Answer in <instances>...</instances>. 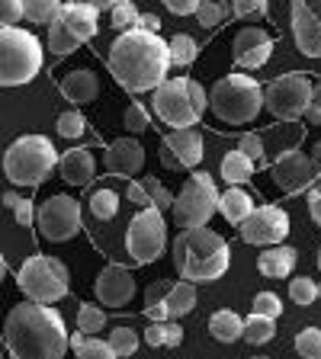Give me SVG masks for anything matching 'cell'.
<instances>
[{
	"mask_svg": "<svg viewBox=\"0 0 321 359\" xmlns=\"http://www.w3.org/2000/svg\"><path fill=\"white\" fill-rule=\"evenodd\" d=\"M22 20V0H0V26H16Z\"/></svg>",
	"mask_w": 321,
	"mask_h": 359,
	"instance_id": "7dc6e473",
	"label": "cell"
},
{
	"mask_svg": "<svg viewBox=\"0 0 321 359\" xmlns=\"http://www.w3.org/2000/svg\"><path fill=\"white\" fill-rule=\"evenodd\" d=\"M318 299H321V283H318Z\"/></svg>",
	"mask_w": 321,
	"mask_h": 359,
	"instance_id": "94428289",
	"label": "cell"
},
{
	"mask_svg": "<svg viewBox=\"0 0 321 359\" xmlns=\"http://www.w3.org/2000/svg\"><path fill=\"white\" fill-rule=\"evenodd\" d=\"M151 321H171V314H167V302H157V305H148L145 308Z\"/></svg>",
	"mask_w": 321,
	"mask_h": 359,
	"instance_id": "db71d44e",
	"label": "cell"
},
{
	"mask_svg": "<svg viewBox=\"0 0 321 359\" xmlns=\"http://www.w3.org/2000/svg\"><path fill=\"white\" fill-rule=\"evenodd\" d=\"M238 151L244 157H251L254 164H263V138L261 135H254V132H244L238 138Z\"/></svg>",
	"mask_w": 321,
	"mask_h": 359,
	"instance_id": "bcb514c9",
	"label": "cell"
},
{
	"mask_svg": "<svg viewBox=\"0 0 321 359\" xmlns=\"http://www.w3.org/2000/svg\"><path fill=\"white\" fill-rule=\"evenodd\" d=\"M296 353L302 359H321V330L318 327H306L296 337Z\"/></svg>",
	"mask_w": 321,
	"mask_h": 359,
	"instance_id": "b9f144b4",
	"label": "cell"
},
{
	"mask_svg": "<svg viewBox=\"0 0 321 359\" xmlns=\"http://www.w3.org/2000/svg\"><path fill=\"white\" fill-rule=\"evenodd\" d=\"M241 327H244V318H238L228 308H222V311H216L209 318V334L216 337L218 344H235L241 337Z\"/></svg>",
	"mask_w": 321,
	"mask_h": 359,
	"instance_id": "4316f807",
	"label": "cell"
},
{
	"mask_svg": "<svg viewBox=\"0 0 321 359\" xmlns=\"http://www.w3.org/2000/svg\"><path fill=\"white\" fill-rule=\"evenodd\" d=\"M289 299L296 302V305H312V302L318 299V283L308 276L289 279Z\"/></svg>",
	"mask_w": 321,
	"mask_h": 359,
	"instance_id": "ab89813d",
	"label": "cell"
},
{
	"mask_svg": "<svg viewBox=\"0 0 321 359\" xmlns=\"http://www.w3.org/2000/svg\"><path fill=\"white\" fill-rule=\"evenodd\" d=\"M4 276H7V260H4V254H0V283H4Z\"/></svg>",
	"mask_w": 321,
	"mask_h": 359,
	"instance_id": "680465c9",
	"label": "cell"
},
{
	"mask_svg": "<svg viewBox=\"0 0 321 359\" xmlns=\"http://www.w3.org/2000/svg\"><path fill=\"white\" fill-rule=\"evenodd\" d=\"M254 359H267V356H254Z\"/></svg>",
	"mask_w": 321,
	"mask_h": 359,
	"instance_id": "6125c7cd",
	"label": "cell"
},
{
	"mask_svg": "<svg viewBox=\"0 0 321 359\" xmlns=\"http://www.w3.org/2000/svg\"><path fill=\"white\" fill-rule=\"evenodd\" d=\"M241 337H244L247 344L263 346V344H270V340L277 337V324H273V318H267V314L251 311V314L244 318V327H241Z\"/></svg>",
	"mask_w": 321,
	"mask_h": 359,
	"instance_id": "83f0119b",
	"label": "cell"
},
{
	"mask_svg": "<svg viewBox=\"0 0 321 359\" xmlns=\"http://www.w3.org/2000/svg\"><path fill=\"white\" fill-rule=\"evenodd\" d=\"M202 161V135L196 128H173L161 138V164L167 170H193Z\"/></svg>",
	"mask_w": 321,
	"mask_h": 359,
	"instance_id": "9a60e30c",
	"label": "cell"
},
{
	"mask_svg": "<svg viewBox=\"0 0 321 359\" xmlns=\"http://www.w3.org/2000/svg\"><path fill=\"white\" fill-rule=\"evenodd\" d=\"M36 224L48 241L65 244V241L77 238V231H81V202L74 196H52V199H45L39 205Z\"/></svg>",
	"mask_w": 321,
	"mask_h": 359,
	"instance_id": "4fadbf2b",
	"label": "cell"
},
{
	"mask_svg": "<svg viewBox=\"0 0 321 359\" xmlns=\"http://www.w3.org/2000/svg\"><path fill=\"white\" fill-rule=\"evenodd\" d=\"M4 340L13 359H65L71 334L58 308L20 302L4 321Z\"/></svg>",
	"mask_w": 321,
	"mask_h": 359,
	"instance_id": "6da1fadb",
	"label": "cell"
},
{
	"mask_svg": "<svg viewBox=\"0 0 321 359\" xmlns=\"http://www.w3.org/2000/svg\"><path fill=\"white\" fill-rule=\"evenodd\" d=\"M235 65L241 71H254V67H263L273 55V39L261 29V26H244L235 36Z\"/></svg>",
	"mask_w": 321,
	"mask_h": 359,
	"instance_id": "d6986e66",
	"label": "cell"
},
{
	"mask_svg": "<svg viewBox=\"0 0 321 359\" xmlns=\"http://www.w3.org/2000/svg\"><path fill=\"white\" fill-rule=\"evenodd\" d=\"M55 128H58L61 138H84V132H87V119H84V112L67 109V112H61L58 116Z\"/></svg>",
	"mask_w": 321,
	"mask_h": 359,
	"instance_id": "8d00e7d4",
	"label": "cell"
},
{
	"mask_svg": "<svg viewBox=\"0 0 321 359\" xmlns=\"http://www.w3.org/2000/svg\"><path fill=\"white\" fill-rule=\"evenodd\" d=\"M218 212H222V218L228 224H241L247 215H251V212H254V199H251L244 189L232 187L228 193L218 196Z\"/></svg>",
	"mask_w": 321,
	"mask_h": 359,
	"instance_id": "cb8c5ba5",
	"label": "cell"
},
{
	"mask_svg": "<svg viewBox=\"0 0 321 359\" xmlns=\"http://www.w3.org/2000/svg\"><path fill=\"white\" fill-rule=\"evenodd\" d=\"M173 222L177 228H206L209 218L218 212V189L216 180L209 177L206 170H196L183 180L180 193L173 196Z\"/></svg>",
	"mask_w": 321,
	"mask_h": 359,
	"instance_id": "9c48e42d",
	"label": "cell"
},
{
	"mask_svg": "<svg viewBox=\"0 0 321 359\" xmlns=\"http://www.w3.org/2000/svg\"><path fill=\"white\" fill-rule=\"evenodd\" d=\"M61 97L67 100V103H93V100L100 97V77L90 71V67H81V71H71V74L61 81Z\"/></svg>",
	"mask_w": 321,
	"mask_h": 359,
	"instance_id": "7402d4cb",
	"label": "cell"
},
{
	"mask_svg": "<svg viewBox=\"0 0 321 359\" xmlns=\"http://www.w3.org/2000/svg\"><path fill=\"white\" fill-rule=\"evenodd\" d=\"M296 260H299V254H296L292 247L277 244V247H267V250L257 257V269L270 279H289V273L296 269Z\"/></svg>",
	"mask_w": 321,
	"mask_h": 359,
	"instance_id": "603a6c76",
	"label": "cell"
},
{
	"mask_svg": "<svg viewBox=\"0 0 321 359\" xmlns=\"http://www.w3.org/2000/svg\"><path fill=\"white\" fill-rule=\"evenodd\" d=\"M106 65H110V74L119 81V87H126L129 93H145L167 81L171 48L157 32L126 29L110 45Z\"/></svg>",
	"mask_w": 321,
	"mask_h": 359,
	"instance_id": "7a4b0ae2",
	"label": "cell"
},
{
	"mask_svg": "<svg viewBox=\"0 0 321 359\" xmlns=\"http://www.w3.org/2000/svg\"><path fill=\"white\" fill-rule=\"evenodd\" d=\"M16 285L30 302L39 305H55L67 295L71 289V273L58 257H45V254H32L30 260L20 266L16 273Z\"/></svg>",
	"mask_w": 321,
	"mask_h": 359,
	"instance_id": "52a82bcc",
	"label": "cell"
},
{
	"mask_svg": "<svg viewBox=\"0 0 321 359\" xmlns=\"http://www.w3.org/2000/svg\"><path fill=\"white\" fill-rule=\"evenodd\" d=\"M93 292L103 308H126L135 299V276L119 263H106L93 283Z\"/></svg>",
	"mask_w": 321,
	"mask_h": 359,
	"instance_id": "e0dca14e",
	"label": "cell"
},
{
	"mask_svg": "<svg viewBox=\"0 0 321 359\" xmlns=\"http://www.w3.org/2000/svg\"><path fill=\"white\" fill-rule=\"evenodd\" d=\"M110 346L116 353V359H126V356H135L138 350V334L132 327H116L110 330Z\"/></svg>",
	"mask_w": 321,
	"mask_h": 359,
	"instance_id": "e575fe53",
	"label": "cell"
},
{
	"mask_svg": "<svg viewBox=\"0 0 321 359\" xmlns=\"http://www.w3.org/2000/svg\"><path fill=\"white\" fill-rule=\"evenodd\" d=\"M312 164H315V173H318V180H321V142L315 144V151H312Z\"/></svg>",
	"mask_w": 321,
	"mask_h": 359,
	"instance_id": "6f0895ef",
	"label": "cell"
},
{
	"mask_svg": "<svg viewBox=\"0 0 321 359\" xmlns=\"http://www.w3.org/2000/svg\"><path fill=\"white\" fill-rule=\"evenodd\" d=\"M151 112L171 128H196L202 112L196 109L187 77H167L151 90Z\"/></svg>",
	"mask_w": 321,
	"mask_h": 359,
	"instance_id": "30bf717a",
	"label": "cell"
},
{
	"mask_svg": "<svg viewBox=\"0 0 321 359\" xmlns=\"http://www.w3.org/2000/svg\"><path fill=\"white\" fill-rule=\"evenodd\" d=\"M77 4H87V7H93V10H100V13H103V10H112V7H116L119 0H77Z\"/></svg>",
	"mask_w": 321,
	"mask_h": 359,
	"instance_id": "9f6ffc18",
	"label": "cell"
},
{
	"mask_svg": "<svg viewBox=\"0 0 321 359\" xmlns=\"http://www.w3.org/2000/svg\"><path fill=\"white\" fill-rule=\"evenodd\" d=\"M267 10H270L267 0H232L228 13H232L235 20H263Z\"/></svg>",
	"mask_w": 321,
	"mask_h": 359,
	"instance_id": "60d3db41",
	"label": "cell"
},
{
	"mask_svg": "<svg viewBox=\"0 0 321 359\" xmlns=\"http://www.w3.org/2000/svg\"><path fill=\"white\" fill-rule=\"evenodd\" d=\"M180 340H183V327H180L177 321H151V327L145 330V344L155 346V350H161V346H180Z\"/></svg>",
	"mask_w": 321,
	"mask_h": 359,
	"instance_id": "f1b7e54d",
	"label": "cell"
},
{
	"mask_svg": "<svg viewBox=\"0 0 321 359\" xmlns=\"http://www.w3.org/2000/svg\"><path fill=\"white\" fill-rule=\"evenodd\" d=\"M202 0H164V7L171 10L173 16H190L196 13V7H199Z\"/></svg>",
	"mask_w": 321,
	"mask_h": 359,
	"instance_id": "f907efd6",
	"label": "cell"
},
{
	"mask_svg": "<svg viewBox=\"0 0 321 359\" xmlns=\"http://www.w3.org/2000/svg\"><path fill=\"white\" fill-rule=\"evenodd\" d=\"M42 71V42L22 26H0V87L30 83Z\"/></svg>",
	"mask_w": 321,
	"mask_h": 359,
	"instance_id": "8992f818",
	"label": "cell"
},
{
	"mask_svg": "<svg viewBox=\"0 0 321 359\" xmlns=\"http://www.w3.org/2000/svg\"><path fill=\"white\" fill-rule=\"evenodd\" d=\"M138 10H135V4L132 0H119L116 7L110 10V20H112V29H119V32H126V29H138Z\"/></svg>",
	"mask_w": 321,
	"mask_h": 359,
	"instance_id": "d590c367",
	"label": "cell"
},
{
	"mask_svg": "<svg viewBox=\"0 0 321 359\" xmlns=\"http://www.w3.org/2000/svg\"><path fill=\"white\" fill-rule=\"evenodd\" d=\"M292 39L308 58H321V0H292Z\"/></svg>",
	"mask_w": 321,
	"mask_h": 359,
	"instance_id": "2e32d148",
	"label": "cell"
},
{
	"mask_svg": "<svg viewBox=\"0 0 321 359\" xmlns=\"http://www.w3.org/2000/svg\"><path fill=\"white\" fill-rule=\"evenodd\" d=\"M74 353H77V359H116L110 340H100V337H87Z\"/></svg>",
	"mask_w": 321,
	"mask_h": 359,
	"instance_id": "7bdbcfd3",
	"label": "cell"
},
{
	"mask_svg": "<svg viewBox=\"0 0 321 359\" xmlns=\"http://www.w3.org/2000/svg\"><path fill=\"white\" fill-rule=\"evenodd\" d=\"M164 302H167V314H171V321L187 318V314L196 308V283H187V279L173 283Z\"/></svg>",
	"mask_w": 321,
	"mask_h": 359,
	"instance_id": "d4e9b609",
	"label": "cell"
},
{
	"mask_svg": "<svg viewBox=\"0 0 321 359\" xmlns=\"http://www.w3.org/2000/svg\"><path fill=\"white\" fill-rule=\"evenodd\" d=\"M308 215L315 218V224H321V183L308 187Z\"/></svg>",
	"mask_w": 321,
	"mask_h": 359,
	"instance_id": "f5cc1de1",
	"label": "cell"
},
{
	"mask_svg": "<svg viewBox=\"0 0 321 359\" xmlns=\"http://www.w3.org/2000/svg\"><path fill=\"white\" fill-rule=\"evenodd\" d=\"M273 180H277V187L283 189V193L299 196L318 180V173H315V164L308 154H302V151H286L277 164H273Z\"/></svg>",
	"mask_w": 321,
	"mask_h": 359,
	"instance_id": "ac0fdd59",
	"label": "cell"
},
{
	"mask_svg": "<svg viewBox=\"0 0 321 359\" xmlns=\"http://www.w3.org/2000/svg\"><path fill=\"white\" fill-rule=\"evenodd\" d=\"M58 10L61 0H22V20L36 22V26H48Z\"/></svg>",
	"mask_w": 321,
	"mask_h": 359,
	"instance_id": "f546056e",
	"label": "cell"
},
{
	"mask_svg": "<svg viewBox=\"0 0 321 359\" xmlns=\"http://www.w3.org/2000/svg\"><path fill=\"white\" fill-rule=\"evenodd\" d=\"M103 167L112 177H135L145 167V148L135 142L132 135H122L106 148L103 154Z\"/></svg>",
	"mask_w": 321,
	"mask_h": 359,
	"instance_id": "ffe728a7",
	"label": "cell"
},
{
	"mask_svg": "<svg viewBox=\"0 0 321 359\" xmlns=\"http://www.w3.org/2000/svg\"><path fill=\"white\" fill-rule=\"evenodd\" d=\"M122 126H126V132H132V135L145 132V128L151 126V112L145 109V103H129L126 116H122Z\"/></svg>",
	"mask_w": 321,
	"mask_h": 359,
	"instance_id": "ee69618b",
	"label": "cell"
},
{
	"mask_svg": "<svg viewBox=\"0 0 321 359\" xmlns=\"http://www.w3.org/2000/svg\"><path fill=\"white\" fill-rule=\"evenodd\" d=\"M4 205H7L10 212L16 215V224H22V228H32V222H36V205H32V199H26V196L20 193H4Z\"/></svg>",
	"mask_w": 321,
	"mask_h": 359,
	"instance_id": "836d02e7",
	"label": "cell"
},
{
	"mask_svg": "<svg viewBox=\"0 0 321 359\" xmlns=\"http://www.w3.org/2000/svg\"><path fill=\"white\" fill-rule=\"evenodd\" d=\"M142 187L148 189V199H151V209L157 212H164V209H173V193L161 183L157 177H145L142 180Z\"/></svg>",
	"mask_w": 321,
	"mask_h": 359,
	"instance_id": "f35d334b",
	"label": "cell"
},
{
	"mask_svg": "<svg viewBox=\"0 0 321 359\" xmlns=\"http://www.w3.org/2000/svg\"><path fill=\"white\" fill-rule=\"evenodd\" d=\"M55 167H58V154L45 135H22L4 154V173L13 187H42Z\"/></svg>",
	"mask_w": 321,
	"mask_h": 359,
	"instance_id": "5b68a950",
	"label": "cell"
},
{
	"mask_svg": "<svg viewBox=\"0 0 321 359\" xmlns=\"http://www.w3.org/2000/svg\"><path fill=\"white\" fill-rule=\"evenodd\" d=\"M318 269H321V250H318Z\"/></svg>",
	"mask_w": 321,
	"mask_h": 359,
	"instance_id": "91938a15",
	"label": "cell"
},
{
	"mask_svg": "<svg viewBox=\"0 0 321 359\" xmlns=\"http://www.w3.org/2000/svg\"><path fill=\"white\" fill-rule=\"evenodd\" d=\"M58 170L65 177V183H71V187H90L93 177H97V161L87 148H71L61 154Z\"/></svg>",
	"mask_w": 321,
	"mask_h": 359,
	"instance_id": "44dd1931",
	"label": "cell"
},
{
	"mask_svg": "<svg viewBox=\"0 0 321 359\" xmlns=\"http://www.w3.org/2000/svg\"><path fill=\"white\" fill-rule=\"evenodd\" d=\"M97 29H100V10L77 4V0H67V4H61L55 20L48 22V52L65 58V55L77 52L84 42H90L97 36Z\"/></svg>",
	"mask_w": 321,
	"mask_h": 359,
	"instance_id": "ba28073f",
	"label": "cell"
},
{
	"mask_svg": "<svg viewBox=\"0 0 321 359\" xmlns=\"http://www.w3.org/2000/svg\"><path fill=\"white\" fill-rule=\"evenodd\" d=\"M167 48H171V65H177V67L193 65L196 55H199V45H196V39L187 36V32L173 36L171 42H167Z\"/></svg>",
	"mask_w": 321,
	"mask_h": 359,
	"instance_id": "4dcf8cb0",
	"label": "cell"
},
{
	"mask_svg": "<svg viewBox=\"0 0 321 359\" xmlns=\"http://www.w3.org/2000/svg\"><path fill=\"white\" fill-rule=\"evenodd\" d=\"M254 161L251 157H244L238 148L228 151V154L222 157V180L228 183V187H241V183H247V180L254 177Z\"/></svg>",
	"mask_w": 321,
	"mask_h": 359,
	"instance_id": "484cf974",
	"label": "cell"
},
{
	"mask_svg": "<svg viewBox=\"0 0 321 359\" xmlns=\"http://www.w3.org/2000/svg\"><path fill=\"white\" fill-rule=\"evenodd\" d=\"M0 359H4V353H0Z\"/></svg>",
	"mask_w": 321,
	"mask_h": 359,
	"instance_id": "be15d7a7",
	"label": "cell"
},
{
	"mask_svg": "<svg viewBox=\"0 0 321 359\" xmlns=\"http://www.w3.org/2000/svg\"><path fill=\"white\" fill-rule=\"evenodd\" d=\"M167 292H171V285H167L164 279L151 283L148 289H145V308H148V305H157V302H164V299H167Z\"/></svg>",
	"mask_w": 321,
	"mask_h": 359,
	"instance_id": "c3c4849f",
	"label": "cell"
},
{
	"mask_svg": "<svg viewBox=\"0 0 321 359\" xmlns=\"http://www.w3.org/2000/svg\"><path fill=\"white\" fill-rule=\"evenodd\" d=\"M225 16H228V10H225L218 0H202L199 7H196V20H199L202 29H209V32L222 26Z\"/></svg>",
	"mask_w": 321,
	"mask_h": 359,
	"instance_id": "74e56055",
	"label": "cell"
},
{
	"mask_svg": "<svg viewBox=\"0 0 321 359\" xmlns=\"http://www.w3.org/2000/svg\"><path fill=\"white\" fill-rule=\"evenodd\" d=\"M254 311L257 314H267V318H273V321H277L280 314H283V302H280L277 292H261V295H254Z\"/></svg>",
	"mask_w": 321,
	"mask_h": 359,
	"instance_id": "f6af8a7d",
	"label": "cell"
},
{
	"mask_svg": "<svg viewBox=\"0 0 321 359\" xmlns=\"http://www.w3.org/2000/svg\"><path fill=\"white\" fill-rule=\"evenodd\" d=\"M138 29H148V32H157L161 29V20L155 13H142L138 16Z\"/></svg>",
	"mask_w": 321,
	"mask_h": 359,
	"instance_id": "11a10c76",
	"label": "cell"
},
{
	"mask_svg": "<svg viewBox=\"0 0 321 359\" xmlns=\"http://www.w3.org/2000/svg\"><path fill=\"white\" fill-rule=\"evenodd\" d=\"M232 263V250L222 234L206 228H183L173 241V269L187 283H212L225 276Z\"/></svg>",
	"mask_w": 321,
	"mask_h": 359,
	"instance_id": "3957f363",
	"label": "cell"
},
{
	"mask_svg": "<svg viewBox=\"0 0 321 359\" xmlns=\"http://www.w3.org/2000/svg\"><path fill=\"white\" fill-rule=\"evenodd\" d=\"M289 234V215L280 205H254V212L241 222V238L254 247H277Z\"/></svg>",
	"mask_w": 321,
	"mask_h": 359,
	"instance_id": "5bb4252c",
	"label": "cell"
},
{
	"mask_svg": "<svg viewBox=\"0 0 321 359\" xmlns=\"http://www.w3.org/2000/svg\"><path fill=\"white\" fill-rule=\"evenodd\" d=\"M103 327H106V311L100 305H93V302H84V305L77 308V330L87 334V337H93Z\"/></svg>",
	"mask_w": 321,
	"mask_h": 359,
	"instance_id": "1f68e13d",
	"label": "cell"
},
{
	"mask_svg": "<svg viewBox=\"0 0 321 359\" xmlns=\"http://www.w3.org/2000/svg\"><path fill=\"white\" fill-rule=\"evenodd\" d=\"M126 196H129V199L135 202V205H142V209H151L148 189L142 187V180H138V183H135V180H132V183H129V189H126Z\"/></svg>",
	"mask_w": 321,
	"mask_h": 359,
	"instance_id": "816d5d0a",
	"label": "cell"
},
{
	"mask_svg": "<svg viewBox=\"0 0 321 359\" xmlns=\"http://www.w3.org/2000/svg\"><path fill=\"white\" fill-rule=\"evenodd\" d=\"M90 212L100 218V222H110L119 212V193L116 189H97L90 196Z\"/></svg>",
	"mask_w": 321,
	"mask_h": 359,
	"instance_id": "d6a6232c",
	"label": "cell"
},
{
	"mask_svg": "<svg viewBox=\"0 0 321 359\" xmlns=\"http://www.w3.org/2000/svg\"><path fill=\"white\" fill-rule=\"evenodd\" d=\"M212 116L225 126H247L254 122L263 109V87L247 74H225L209 90Z\"/></svg>",
	"mask_w": 321,
	"mask_h": 359,
	"instance_id": "277c9868",
	"label": "cell"
},
{
	"mask_svg": "<svg viewBox=\"0 0 321 359\" xmlns=\"http://www.w3.org/2000/svg\"><path fill=\"white\" fill-rule=\"evenodd\" d=\"M167 247V222L157 209H142L129 222L126 250L135 263H155Z\"/></svg>",
	"mask_w": 321,
	"mask_h": 359,
	"instance_id": "7c38bea8",
	"label": "cell"
},
{
	"mask_svg": "<svg viewBox=\"0 0 321 359\" xmlns=\"http://www.w3.org/2000/svg\"><path fill=\"white\" fill-rule=\"evenodd\" d=\"M306 119L312 122V126H321V81L312 83V103H308V109H306Z\"/></svg>",
	"mask_w": 321,
	"mask_h": 359,
	"instance_id": "681fc988",
	"label": "cell"
},
{
	"mask_svg": "<svg viewBox=\"0 0 321 359\" xmlns=\"http://www.w3.org/2000/svg\"><path fill=\"white\" fill-rule=\"evenodd\" d=\"M308 103H312V81L302 71L292 74H280L277 81H270L263 90V106L273 119L280 122H296L306 116Z\"/></svg>",
	"mask_w": 321,
	"mask_h": 359,
	"instance_id": "8fae6325",
	"label": "cell"
}]
</instances>
